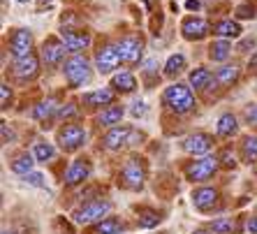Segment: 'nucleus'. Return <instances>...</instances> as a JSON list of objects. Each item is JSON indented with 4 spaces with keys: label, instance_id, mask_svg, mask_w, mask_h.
I'll use <instances>...</instances> for the list:
<instances>
[{
    "label": "nucleus",
    "instance_id": "24",
    "mask_svg": "<svg viewBox=\"0 0 257 234\" xmlns=\"http://www.w3.org/2000/svg\"><path fill=\"white\" fill-rule=\"evenodd\" d=\"M125 116V107L123 104H109V107L100 109V114H97V126L100 128H114V126H120V121Z\"/></svg>",
    "mask_w": 257,
    "mask_h": 234
},
{
    "label": "nucleus",
    "instance_id": "47",
    "mask_svg": "<svg viewBox=\"0 0 257 234\" xmlns=\"http://www.w3.org/2000/svg\"><path fill=\"white\" fill-rule=\"evenodd\" d=\"M3 234H19L17 229H3Z\"/></svg>",
    "mask_w": 257,
    "mask_h": 234
},
{
    "label": "nucleus",
    "instance_id": "16",
    "mask_svg": "<svg viewBox=\"0 0 257 234\" xmlns=\"http://www.w3.org/2000/svg\"><path fill=\"white\" fill-rule=\"evenodd\" d=\"M245 220H248L245 213H239V216H218L206 222V227L213 234H243Z\"/></svg>",
    "mask_w": 257,
    "mask_h": 234
},
{
    "label": "nucleus",
    "instance_id": "8",
    "mask_svg": "<svg viewBox=\"0 0 257 234\" xmlns=\"http://www.w3.org/2000/svg\"><path fill=\"white\" fill-rule=\"evenodd\" d=\"M90 176H93V162L90 158L79 156L67 165V169L63 172V186L65 188H79L88 183Z\"/></svg>",
    "mask_w": 257,
    "mask_h": 234
},
{
    "label": "nucleus",
    "instance_id": "48",
    "mask_svg": "<svg viewBox=\"0 0 257 234\" xmlns=\"http://www.w3.org/2000/svg\"><path fill=\"white\" fill-rule=\"evenodd\" d=\"M17 3H21V5H26V3H28V0H17Z\"/></svg>",
    "mask_w": 257,
    "mask_h": 234
},
{
    "label": "nucleus",
    "instance_id": "30",
    "mask_svg": "<svg viewBox=\"0 0 257 234\" xmlns=\"http://www.w3.org/2000/svg\"><path fill=\"white\" fill-rule=\"evenodd\" d=\"M35 156L33 153H28V151H24V153H19L17 158H12V162H10V169H12L14 174L19 176H26L33 172V165H35Z\"/></svg>",
    "mask_w": 257,
    "mask_h": 234
},
{
    "label": "nucleus",
    "instance_id": "28",
    "mask_svg": "<svg viewBox=\"0 0 257 234\" xmlns=\"http://www.w3.org/2000/svg\"><path fill=\"white\" fill-rule=\"evenodd\" d=\"M239 160L243 165H255L257 162V135H245L239 142Z\"/></svg>",
    "mask_w": 257,
    "mask_h": 234
},
{
    "label": "nucleus",
    "instance_id": "12",
    "mask_svg": "<svg viewBox=\"0 0 257 234\" xmlns=\"http://www.w3.org/2000/svg\"><path fill=\"white\" fill-rule=\"evenodd\" d=\"M118 51H120V58H123V63H125L127 67H135L142 63L144 58V42L139 35H125L120 37L118 42Z\"/></svg>",
    "mask_w": 257,
    "mask_h": 234
},
{
    "label": "nucleus",
    "instance_id": "2",
    "mask_svg": "<svg viewBox=\"0 0 257 234\" xmlns=\"http://www.w3.org/2000/svg\"><path fill=\"white\" fill-rule=\"evenodd\" d=\"M149 179V162L142 156H130L118 169L116 186L125 192H142Z\"/></svg>",
    "mask_w": 257,
    "mask_h": 234
},
{
    "label": "nucleus",
    "instance_id": "39",
    "mask_svg": "<svg viewBox=\"0 0 257 234\" xmlns=\"http://www.w3.org/2000/svg\"><path fill=\"white\" fill-rule=\"evenodd\" d=\"M0 130H3V144H12L14 139H17V135H14V130L10 128V123H7V121H3V123H0Z\"/></svg>",
    "mask_w": 257,
    "mask_h": 234
},
{
    "label": "nucleus",
    "instance_id": "5",
    "mask_svg": "<svg viewBox=\"0 0 257 234\" xmlns=\"http://www.w3.org/2000/svg\"><path fill=\"white\" fill-rule=\"evenodd\" d=\"M162 104L165 109H169L172 114L176 116H186L195 109V95H192V88L186 84H172L162 90Z\"/></svg>",
    "mask_w": 257,
    "mask_h": 234
},
{
    "label": "nucleus",
    "instance_id": "1",
    "mask_svg": "<svg viewBox=\"0 0 257 234\" xmlns=\"http://www.w3.org/2000/svg\"><path fill=\"white\" fill-rule=\"evenodd\" d=\"M109 213H114V202L102 195V197H93L86 199V202H79L70 213V220L79 227H88V225H95V222L104 220Z\"/></svg>",
    "mask_w": 257,
    "mask_h": 234
},
{
    "label": "nucleus",
    "instance_id": "25",
    "mask_svg": "<svg viewBox=\"0 0 257 234\" xmlns=\"http://www.w3.org/2000/svg\"><path fill=\"white\" fill-rule=\"evenodd\" d=\"M213 35L222 37V40H236L243 35V28L236 19H218L213 24Z\"/></svg>",
    "mask_w": 257,
    "mask_h": 234
},
{
    "label": "nucleus",
    "instance_id": "40",
    "mask_svg": "<svg viewBox=\"0 0 257 234\" xmlns=\"http://www.w3.org/2000/svg\"><path fill=\"white\" fill-rule=\"evenodd\" d=\"M234 17H236V19H255V7H252V5H239Z\"/></svg>",
    "mask_w": 257,
    "mask_h": 234
},
{
    "label": "nucleus",
    "instance_id": "21",
    "mask_svg": "<svg viewBox=\"0 0 257 234\" xmlns=\"http://www.w3.org/2000/svg\"><path fill=\"white\" fill-rule=\"evenodd\" d=\"M114 102H116L114 88H95V90H88V93L81 95V104H84L86 109H104Z\"/></svg>",
    "mask_w": 257,
    "mask_h": 234
},
{
    "label": "nucleus",
    "instance_id": "7",
    "mask_svg": "<svg viewBox=\"0 0 257 234\" xmlns=\"http://www.w3.org/2000/svg\"><path fill=\"white\" fill-rule=\"evenodd\" d=\"M86 139H88V132L81 123H65L60 126L56 132V142H58V149L65 151V153H77L86 146Z\"/></svg>",
    "mask_w": 257,
    "mask_h": 234
},
{
    "label": "nucleus",
    "instance_id": "29",
    "mask_svg": "<svg viewBox=\"0 0 257 234\" xmlns=\"http://www.w3.org/2000/svg\"><path fill=\"white\" fill-rule=\"evenodd\" d=\"M229 56H232V42H229V40L218 37V40H213V42L209 44V58L211 60H215V63H225Z\"/></svg>",
    "mask_w": 257,
    "mask_h": 234
},
{
    "label": "nucleus",
    "instance_id": "6",
    "mask_svg": "<svg viewBox=\"0 0 257 234\" xmlns=\"http://www.w3.org/2000/svg\"><path fill=\"white\" fill-rule=\"evenodd\" d=\"M60 67H63V74H65L67 88L72 90L90 84V79H93V65L84 54H72Z\"/></svg>",
    "mask_w": 257,
    "mask_h": 234
},
{
    "label": "nucleus",
    "instance_id": "46",
    "mask_svg": "<svg viewBox=\"0 0 257 234\" xmlns=\"http://www.w3.org/2000/svg\"><path fill=\"white\" fill-rule=\"evenodd\" d=\"M192 234H213V232H211V229L206 227V225H204V227H197V229H192Z\"/></svg>",
    "mask_w": 257,
    "mask_h": 234
},
{
    "label": "nucleus",
    "instance_id": "10",
    "mask_svg": "<svg viewBox=\"0 0 257 234\" xmlns=\"http://www.w3.org/2000/svg\"><path fill=\"white\" fill-rule=\"evenodd\" d=\"M70 51V49L65 47V42L60 40V35L56 37V35H51V37H47L42 42V49H40V58H42V63L49 67V70H54V67H58V65H63L65 63V54Z\"/></svg>",
    "mask_w": 257,
    "mask_h": 234
},
{
    "label": "nucleus",
    "instance_id": "45",
    "mask_svg": "<svg viewBox=\"0 0 257 234\" xmlns=\"http://www.w3.org/2000/svg\"><path fill=\"white\" fill-rule=\"evenodd\" d=\"M186 7L188 10H199V0H188Z\"/></svg>",
    "mask_w": 257,
    "mask_h": 234
},
{
    "label": "nucleus",
    "instance_id": "27",
    "mask_svg": "<svg viewBox=\"0 0 257 234\" xmlns=\"http://www.w3.org/2000/svg\"><path fill=\"white\" fill-rule=\"evenodd\" d=\"M213 81H215V74L211 72L209 67H195L188 74V86L195 90H206Z\"/></svg>",
    "mask_w": 257,
    "mask_h": 234
},
{
    "label": "nucleus",
    "instance_id": "34",
    "mask_svg": "<svg viewBox=\"0 0 257 234\" xmlns=\"http://www.w3.org/2000/svg\"><path fill=\"white\" fill-rule=\"evenodd\" d=\"M77 116H79V104L77 102H63L54 121H65V123H70V119H77Z\"/></svg>",
    "mask_w": 257,
    "mask_h": 234
},
{
    "label": "nucleus",
    "instance_id": "23",
    "mask_svg": "<svg viewBox=\"0 0 257 234\" xmlns=\"http://www.w3.org/2000/svg\"><path fill=\"white\" fill-rule=\"evenodd\" d=\"M239 135V121L232 111H225V114L218 116L215 121V137L218 139H232Z\"/></svg>",
    "mask_w": 257,
    "mask_h": 234
},
{
    "label": "nucleus",
    "instance_id": "15",
    "mask_svg": "<svg viewBox=\"0 0 257 234\" xmlns=\"http://www.w3.org/2000/svg\"><path fill=\"white\" fill-rule=\"evenodd\" d=\"M60 40L65 42V47L70 49L72 54H81L90 47L93 37L86 28H72V26H63L60 28Z\"/></svg>",
    "mask_w": 257,
    "mask_h": 234
},
{
    "label": "nucleus",
    "instance_id": "22",
    "mask_svg": "<svg viewBox=\"0 0 257 234\" xmlns=\"http://www.w3.org/2000/svg\"><path fill=\"white\" fill-rule=\"evenodd\" d=\"M111 88L118 93V95H130L137 90V77L130 72V70H118V72L111 74Z\"/></svg>",
    "mask_w": 257,
    "mask_h": 234
},
{
    "label": "nucleus",
    "instance_id": "35",
    "mask_svg": "<svg viewBox=\"0 0 257 234\" xmlns=\"http://www.w3.org/2000/svg\"><path fill=\"white\" fill-rule=\"evenodd\" d=\"M12 88H10V84L7 81H3V86H0V107H3V111H7V109L12 107Z\"/></svg>",
    "mask_w": 257,
    "mask_h": 234
},
{
    "label": "nucleus",
    "instance_id": "20",
    "mask_svg": "<svg viewBox=\"0 0 257 234\" xmlns=\"http://www.w3.org/2000/svg\"><path fill=\"white\" fill-rule=\"evenodd\" d=\"M132 126H114L102 137V146L107 151H120L125 144H132Z\"/></svg>",
    "mask_w": 257,
    "mask_h": 234
},
{
    "label": "nucleus",
    "instance_id": "26",
    "mask_svg": "<svg viewBox=\"0 0 257 234\" xmlns=\"http://www.w3.org/2000/svg\"><path fill=\"white\" fill-rule=\"evenodd\" d=\"M241 77V67L236 63H222L215 70V84H220L222 88H232Z\"/></svg>",
    "mask_w": 257,
    "mask_h": 234
},
{
    "label": "nucleus",
    "instance_id": "17",
    "mask_svg": "<svg viewBox=\"0 0 257 234\" xmlns=\"http://www.w3.org/2000/svg\"><path fill=\"white\" fill-rule=\"evenodd\" d=\"M211 33H213V26L202 17H186L181 21V35L186 37L188 42H199Z\"/></svg>",
    "mask_w": 257,
    "mask_h": 234
},
{
    "label": "nucleus",
    "instance_id": "44",
    "mask_svg": "<svg viewBox=\"0 0 257 234\" xmlns=\"http://www.w3.org/2000/svg\"><path fill=\"white\" fill-rule=\"evenodd\" d=\"M252 47H255V40L250 37V40H243V42H241L236 49H239V51H243V54H248V51H250Z\"/></svg>",
    "mask_w": 257,
    "mask_h": 234
},
{
    "label": "nucleus",
    "instance_id": "3",
    "mask_svg": "<svg viewBox=\"0 0 257 234\" xmlns=\"http://www.w3.org/2000/svg\"><path fill=\"white\" fill-rule=\"evenodd\" d=\"M181 172H183V179L186 181H190L195 186H202V183H209V181H213L218 176V172H220V158L215 156V153L213 156L211 153L195 156L181 165Z\"/></svg>",
    "mask_w": 257,
    "mask_h": 234
},
{
    "label": "nucleus",
    "instance_id": "41",
    "mask_svg": "<svg viewBox=\"0 0 257 234\" xmlns=\"http://www.w3.org/2000/svg\"><path fill=\"white\" fill-rule=\"evenodd\" d=\"M245 234H257V211H252L245 220Z\"/></svg>",
    "mask_w": 257,
    "mask_h": 234
},
{
    "label": "nucleus",
    "instance_id": "42",
    "mask_svg": "<svg viewBox=\"0 0 257 234\" xmlns=\"http://www.w3.org/2000/svg\"><path fill=\"white\" fill-rule=\"evenodd\" d=\"M144 114H146V104H144L142 100H137V102H135V107H132V116L137 119V116H144Z\"/></svg>",
    "mask_w": 257,
    "mask_h": 234
},
{
    "label": "nucleus",
    "instance_id": "36",
    "mask_svg": "<svg viewBox=\"0 0 257 234\" xmlns=\"http://www.w3.org/2000/svg\"><path fill=\"white\" fill-rule=\"evenodd\" d=\"M218 158H220V167H225V169H234V167H236V158H234V153H232V149H229V146H225V149L218 153Z\"/></svg>",
    "mask_w": 257,
    "mask_h": 234
},
{
    "label": "nucleus",
    "instance_id": "9",
    "mask_svg": "<svg viewBox=\"0 0 257 234\" xmlns=\"http://www.w3.org/2000/svg\"><path fill=\"white\" fill-rule=\"evenodd\" d=\"M95 70L100 74H114L116 70H118V65L123 63V58H120V51H118V44L109 42V40H104V42H100V47L95 49Z\"/></svg>",
    "mask_w": 257,
    "mask_h": 234
},
{
    "label": "nucleus",
    "instance_id": "31",
    "mask_svg": "<svg viewBox=\"0 0 257 234\" xmlns=\"http://www.w3.org/2000/svg\"><path fill=\"white\" fill-rule=\"evenodd\" d=\"M186 72V56L183 54H172L165 63V77L167 79H176Z\"/></svg>",
    "mask_w": 257,
    "mask_h": 234
},
{
    "label": "nucleus",
    "instance_id": "43",
    "mask_svg": "<svg viewBox=\"0 0 257 234\" xmlns=\"http://www.w3.org/2000/svg\"><path fill=\"white\" fill-rule=\"evenodd\" d=\"M248 72L257 74V51H252L250 54V60H248Z\"/></svg>",
    "mask_w": 257,
    "mask_h": 234
},
{
    "label": "nucleus",
    "instance_id": "32",
    "mask_svg": "<svg viewBox=\"0 0 257 234\" xmlns=\"http://www.w3.org/2000/svg\"><path fill=\"white\" fill-rule=\"evenodd\" d=\"M56 146L51 144V142H35V146H33V156H35L37 162H42V165H47V162H54L56 160Z\"/></svg>",
    "mask_w": 257,
    "mask_h": 234
},
{
    "label": "nucleus",
    "instance_id": "19",
    "mask_svg": "<svg viewBox=\"0 0 257 234\" xmlns=\"http://www.w3.org/2000/svg\"><path fill=\"white\" fill-rule=\"evenodd\" d=\"M213 144H215L213 135H209V132H192L181 142V149L190 153V156H206V153H211Z\"/></svg>",
    "mask_w": 257,
    "mask_h": 234
},
{
    "label": "nucleus",
    "instance_id": "37",
    "mask_svg": "<svg viewBox=\"0 0 257 234\" xmlns=\"http://www.w3.org/2000/svg\"><path fill=\"white\" fill-rule=\"evenodd\" d=\"M243 123H248L250 128H257V102L248 104L243 109Z\"/></svg>",
    "mask_w": 257,
    "mask_h": 234
},
{
    "label": "nucleus",
    "instance_id": "13",
    "mask_svg": "<svg viewBox=\"0 0 257 234\" xmlns=\"http://www.w3.org/2000/svg\"><path fill=\"white\" fill-rule=\"evenodd\" d=\"M132 213H135V227L137 229H156L165 220V213L153 204H135Z\"/></svg>",
    "mask_w": 257,
    "mask_h": 234
},
{
    "label": "nucleus",
    "instance_id": "4",
    "mask_svg": "<svg viewBox=\"0 0 257 234\" xmlns=\"http://www.w3.org/2000/svg\"><path fill=\"white\" fill-rule=\"evenodd\" d=\"M190 204L202 213V216H211V213H220L225 211L227 202L222 197V190L211 183H202V186L192 188L190 192Z\"/></svg>",
    "mask_w": 257,
    "mask_h": 234
},
{
    "label": "nucleus",
    "instance_id": "18",
    "mask_svg": "<svg viewBox=\"0 0 257 234\" xmlns=\"http://www.w3.org/2000/svg\"><path fill=\"white\" fill-rule=\"evenodd\" d=\"M7 51L14 58L33 54V33L28 28H14L10 33V37H7Z\"/></svg>",
    "mask_w": 257,
    "mask_h": 234
},
{
    "label": "nucleus",
    "instance_id": "33",
    "mask_svg": "<svg viewBox=\"0 0 257 234\" xmlns=\"http://www.w3.org/2000/svg\"><path fill=\"white\" fill-rule=\"evenodd\" d=\"M158 60H146L142 67V79L144 84H146V88H153V86L160 81V72H158Z\"/></svg>",
    "mask_w": 257,
    "mask_h": 234
},
{
    "label": "nucleus",
    "instance_id": "11",
    "mask_svg": "<svg viewBox=\"0 0 257 234\" xmlns=\"http://www.w3.org/2000/svg\"><path fill=\"white\" fill-rule=\"evenodd\" d=\"M40 74V58L37 54H28L21 58H14L12 63V77L19 84H28Z\"/></svg>",
    "mask_w": 257,
    "mask_h": 234
},
{
    "label": "nucleus",
    "instance_id": "38",
    "mask_svg": "<svg viewBox=\"0 0 257 234\" xmlns=\"http://www.w3.org/2000/svg\"><path fill=\"white\" fill-rule=\"evenodd\" d=\"M21 179H24L26 183H30V186H37V188H47V181H44V174H40V172H30V174L21 176Z\"/></svg>",
    "mask_w": 257,
    "mask_h": 234
},
{
    "label": "nucleus",
    "instance_id": "49",
    "mask_svg": "<svg viewBox=\"0 0 257 234\" xmlns=\"http://www.w3.org/2000/svg\"><path fill=\"white\" fill-rule=\"evenodd\" d=\"M255 3H257V0H255Z\"/></svg>",
    "mask_w": 257,
    "mask_h": 234
},
{
    "label": "nucleus",
    "instance_id": "14",
    "mask_svg": "<svg viewBox=\"0 0 257 234\" xmlns=\"http://www.w3.org/2000/svg\"><path fill=\"white\" fill-rule=\"evenodd\" d=\"M130 229H132V225L123 216L109 213L104 220H100V222H95V225H88V227H84V232H81V234H127Z\"/></svg>",
    "mask_w": 257,
    "mask_h": 234
}]
</instances>
